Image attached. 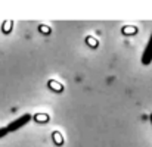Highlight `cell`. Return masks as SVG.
<instances>
[{
    "instance_id": "5b68a950",
    "label": "cell",
    "mask_w": 152,
    "mask_h": 147,
    "mask_svg": "<svg viewBox=\"0 0 152 147\" xmlns=\"http://www.w3.org/2000/svg\"><path fill=\"white\" fill-rule=\"evenodd\" d=\"M136 33H137L136 27H124L123 28V34L124 35H130V34H136Z\"/></svg>"
},
{
    "instance_id": "277c9868",
    "label": "cell",
    "mask_w": 152,
    "mask_h": 147,
    "mask_svg": "<svg viewBox=\"0 0 152 147\" xmlns=\"http://www.w3.org/2000/svg\"><path fill=\"white\" fill-rule=\"evenodd\" d=\"M52 138H53V141H55L56 146H62V144H64V138H62V135H61L58 131H55V133L52 134Z\"/></svg>"
},
{
    "instance_id": "8fae6325",
    "label": "cell",
    "mask_w": 152,
    "mask_h": 147,
    "mask_svg": "<svg viewBox=\"0 0 152 147\" xmlns=\"http://www.w3.org/2000/svg\"><path fill=\"white\" fill-rule=\"evenodd\" d=\"M149 119H151V124H152V113H151V116H149Z\"/></svg>"
},
{
    "instance_id": "3957f363",
    "label": "cell",
    "mask_w": 152,
    "mask_h": 147,
    "mask_svg": "<svg viewBox=\"0 0 152 147\" xmlns=\"http://www.w3.org/2000/svg\"><path fill=\"white\" fill-rule=\"evenodd\" d=\"M48 85L50 87L52 90H55L56 93H61V91H64V85H62V84H59V83H56V81H53V80H50V81L48 83Z\"/></svg>"
},
{
    "instance_id": "52a82bcc",
    "label": "cell",
    "mask_w": 152,
    "mask_h": 147,
    "mask_svg": "<svg viewBox=\"0 0 152 147\" xmlns=\"http://www.w3.org/2000/svg\"><path fill=\"white\" fill-rule=\"evenodd\" d=\"M86 41H87V44H89L90 47H96V46L99 44V43H98L93 37H87V38H86Z\"/></svg>"
},
{
    "instance_id": "9c48e42d",
    "label": "cell",
    "mask_w": 152,
    "mask_h": 147,
    "mask_svg": "<svg viewBox=\"0 0 152 147\" xmlns=\"http://www.w3.org/2000/svg\"><path fill=\"white\" fill-rule=\"evenodd\" d=\"M40 31L45 33V34H48V33H50V28H48L46 25H40Z\"/></svg>"
},
{
    "instance_id": "ba28073f",
    "label": "cell",
    "mask_w": 152,
    "mask_h": 147,
    "mask_svg": "<svg viewBox=\"0 0 152 147\" xmlns=\"http://www.w3.org/2000/svg\"><path fill=\"white\" fill-rule=\"evenodd\" d=\"M10 25H12V22H10V21H7V22L4 24V33H9V31H10V28H12Z\"/></svg>"
},
{
    "instance_id": "6da1fadb",
    "label": "cell",
    "mask_w": 152,
    "mask_h": 147,
    "mask_svg": "<svg viewBox=\"0 0 152 147\" xmlns=\"http://www.w3.org/2000/svg\"><path fill=\"white\" fill-rule=\"evenodd\" d=\"M31 115L30 113H25V115H22V116H19L18 119H15V121H12L6 128L9 130V133H15V131H18L19 128H22L24 125H27L30 121H31Z\"/></svg>"
},
{
    "instance_id": "8992f818",
    "label": "cell",
    "mask_w": 152,
    "mask_h": 147,
    "mask_svg": "<svg viewBox=\"0 0 152 147\" xmlns=\"http://www.w3.org/2000/svg\"><path fill=\"white\" fill-rule=\"evenodd\" d=\"M36 119H37V122H48L49 121V116L46 115V113H40V115H36Z\"/></svg>"
},
{
    "instance_id": "7a4b0ae2",
    "label": "cell",
    "mask_w": 152,
    "mask_h": 147,
    "mask_svg": "<svg viewBox=\"0 0 152 147\" xmlns=\"http://www.w3.org/2000/svg\"><path fill=\"white\" fill-rule=\"evenodd\" d=\"M152 62V34L149 37V41L146 44V47L143 50V54H142V63L143 65H149Z\"/></svg>"
},
{
    "instance_id": "30bf717a",
    "label": "cell",
    "mask_w": 152,
    "mask_h": 147,
    "mask_svg": "<svg viewBox=\"0 0 152 147\" xmlns=\"http://www.w3.org/2000/svg\"><path fill=\"white\" fill-rule=\"evenodd\" d=\"M7 133H9V130H7V128H0V138H1V137H4Z\"/></svg>"
}]
</instances>
